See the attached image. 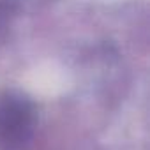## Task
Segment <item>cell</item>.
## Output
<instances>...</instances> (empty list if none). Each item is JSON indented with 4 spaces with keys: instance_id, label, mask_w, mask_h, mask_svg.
<instances>
[{
    "instance_id": "cell-1",
    "label": "cell",
    "mask_w": 150,
    "mask_h": 150,
    "mask_svg": "<svg viewBox=\"0 0 150 150\" xmlns=\"http://www.w3.org/2000/svg\"><path fill=\"white\" fill-rule=\"evenodd\" d=\"M37 124L34 103L16 92L0 96V150H27Z\"/></svg>"
}]
</instances>
